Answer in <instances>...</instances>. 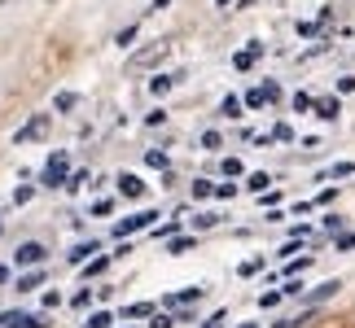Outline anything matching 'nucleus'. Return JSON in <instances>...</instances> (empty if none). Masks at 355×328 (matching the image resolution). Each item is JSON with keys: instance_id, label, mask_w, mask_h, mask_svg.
Wrapping results in <instances>:
<instances>
[{"instance_id": "obj_1", "label": "nucleus", "mask_w": 355, "mask_h": 328, "mask_svg": "<svg viewBox=\"0 0 355 328\" xmlns=\"http://www.w3.org/2000/svg\"><path fill=\"white\" fill-rule=\"evenodd\" d=\"M158 219V210H141V215H128L123 224H114V237L123 241V237H132V232H141V228H149Z\"/></svg>"}, {"instance_id": "obj_2", "label": "nucleus", "mask_w": 355, "mask_h": 328, "mask_svg": "<svg viewBox=\"0 0 355 328\" xmlns=\"http://www.w3.org/2000/svg\"><path fill=\"white\" fill-rule=\"evenodd\" d=\"M49 114H35L31 122H26V127H18V131H13V140H18V145H26V140H40V136H44L49 131Z\"/></svg>"}, {"instance_id": "obj_3", "label": "nucleus", "mask_w": 355, "mask_h": 328, "mask_svg": "<svg viewBox=\"0 0 355 328\" xmlns=\"http://www.w3.org/2000/svg\"><path fill=\"white\" fill-rule=\"evenodd\" d=\"M44 245H40V241H26V245H18V254H13V258H18V267H40V263H44Z\"/></svg>"}, {"instance_id": "obj_4", "label": "nucleus", "mask_w": 355, "mask_h": 328, "mask_svg": "<svg viewBox=\"0 0 355 328\" xmlns=\"http://www.w3.org/2000/svg\"><path fill=\"white\" fill-rule=\"evenodd\" d=\"M40 180H44V188H58V184H66V154H58L44 167V175H40Z\"/></svg>"}, {"instance_id": "obj_5", "label": "nucleus", "mask_w": 355, "mask_h": 328, "mask_svg": "<svg viewBox=\"0 0 355 328\" xmlns=\"http://www.w3.org/2000/svg\"><path fill=\"white\" fill-rule=\"evenodd\" d=\"M162 53H167V44H149V48H141V53H132V66H149V62H158Z\"/></svg>"}, {"instance_id": "obj_6", "label": "nucleus", "mask_w": 355, "mask_h": 328, "mask_svg": "<svg viewBox=\"0 0 355 328\" xmlns=\"http://www.w3.org/2000/svg\"><path fill=\"white\" fill-rule=\"evenodd\" d=\"M119 193H123V197H141V193H145L141 175H119Z\"/></svg>"}, {"instance_id": "obj_7", "label": "nucleus", "mask_w": 355, "mask_h": 328, "mask_svg": "<svg viewBox=\"0 0 355 328\" xmlns=\"http://www.w3.org/2000/svg\"><path fill=\"white\" fill-rule=\"evenodd\" d=\"M0 328H40L31 316H18V311H5V316H0Z\"/></svg>"}, {"instance_id": "obj_8", "label": "nucleus", "mask_w": 355, "mask_h": 328, "mask_svg": "<svg viewBox=\"0 0 355 328\" xmlns=\"http://www.w3.org/2000/svg\"><path fill=\"white\" fill-rule=\"evenodd\" d=\"M259 53H263V44H250V48H241V53H237V57H233V66H237V71H250V66H254V57H259Z\"/></svg>"}, {"instance_id": "obj_9", "label": "nucleus", "mask_w": 355, "mask_h": 328, "mask_svg": "<svg viewBox=\"0 0 355 328\" xmlns=\"http://www.w3.org/2000/svg\"><path fill=\"white\" fill-rule=\"evenodd\" d=\"M175 79H180V75H154V79H149V92H154V97H162V92H167Z\"/></svg>"}, {"instance_id": "obj_10", "label": "nucleus", "mask_w": 355, "mask_h": 328, "mask_svg": "<svg viewBox=\"0 0 355 328\" xmlns=\"http://www.w3.org/2000/svg\"><path fill=\"white\" fill-rule=\"evenodd\" d=\"M316 114L320 118H338V114H343V105H338L334 97H324V101H316Z\"/></svg>"}, {"instance_id": "obj_11", "label": "nucleus", "mask_w": 355, "mask_h": 328, "mask_svg": "<svg viewBox=\"0 0 355 328\" xmlns=\"http://www.w3.org/2000/svg\"><path fill=\"white\" fill-rule=\"evenodd\" d=\"M167 250H171V254H189V250H193V237H171Z\"/></svg>"}, {"instance_id": "obj_12", "label": "nucleus", "mask_w": 355, "mask_h": 328, "mask_svg": "<svg viewBox=\"0 0 355 328\" xmlns=\"http://www.w3.org/2000/svg\"><path fill=\"white\" fill-rule=\"evenodd\" d=\"M88 254H97V241H88V245H75V250H71V263H84Z\"/></svg>"}, {"instance_id": "obj_13", "label": "nucleus", "mask_w": 355, "mask_h": 328, "mask_svg": "<svg viewBox=\"0 0 355 328\" xmlns=\"http://www.w3.org/2000/svg\"><path fill=\"white\" fill-rule=\"evenodd\" d=\"M123 316H128V320H145V316H154V307H149V302H136V307L123 311Z\"/></svg>"}, {"instance_id": "obj_14", "label": "nucleus", "mask_w": 355, "mask_h": 328, "mask_svg": "<svg viewBox=\"0 0 355 328\" xmlns=\"http://www.w3.org/2000/svg\"><path fill=\"white\" fill-rule=\"evenodd\" d=\"M268 184H272V180H268V175H263V171H254V175H250V180H245V188H250V193H263V188H268Z\"/></svg>"}, {"instance_id": "obj_15", "label": "nucleus", "mask_w": 355, "mask_h": 328, "mask_svg": "<svg viewBox=\"0 0 355 328\" xmlns=\"http://www.w3.org/2000/svg\"><path fill=\"white\" fill-rule=\"evenodd\" d=\"M202 293H207V289H202V284H193V289H180V293H175V298H171V302H198V298H202Z\"/></svg>"}, {"instance_id": "obj_16", "label": "nucleus", "mask_w": 355, "mask_h": 328, "mask_svg": "<svg viewBox=\"0 0 355 328\" xmlns=\"http://www.w3.org/2000/svg\"><path fill=\"white\" fill-rule=\"evenodd\" d=\"M245 105H250V109L268 105V92H263V88H250V92H245Z\"/></svg>"}, {"instance_id": "obj_17", "label": "nucleus", "mask_w": 355, "mask_h": 328, "mask_svg": "<svg viewBox=\"0 0 355 328\" xmlns=\"http://www.w3.org/2000/svg\"><path fill=\"white\" fill-rule=\"evenodd\" d=\"M75 92H58V101H53V109H62V114H66V109H75Z\"/></svg>"}, {"instance_id": "obj_18", "label": "nucleus", "mask_w": 355, "mask_h": 328, "mask_svg": "<svg viewBox=\"0 0 355 328\" xmlns=\"http://www.w3.org/2000/svg\"><path fill=\"white\" fill-rule=\"evenodd\" d=\"M338 289H343V284H338V280H324V284H320V289H316V293H311V298H316V302H320V298H334Z\"/></svg>"}, {"instance_id": "obj_19", "label": "nucleus", "mask_w": 355, "mask_h": 328, "mask_svg": "<svg viewBox=\"0 0 355 328\" xmlns=\"http://www.w3.org/2000/svg\"><path fill=\"white\" fill-rule=\"evenodd\" d=\"M145 162H149V167H167V154H162V149H149V154H145Z\"/></svg>"}, {"instance_id": "obj_20", "label": "nucleus", "mask_w": 355, "mask_h": 328, "mask_svg": "<svg viewBox=\"0 0 355 328\" xmlns=\"http://www.w3.org/2000/svg\"><path fill=\"white\" fill-rule=\"evenodd\" d=\"M105 267H110V254H101V258H92V263H88V276H101V271Z\"/></svg>"}, {"instance_id": "obj_21", "label": "nucleus", "mask_w": 355, "mask_h": 328, "mask_svg": "<svg viewBox=\"0 0 355 328\" xmlns=\"http://www.w3.org/2000/svg\"><path fill=\"white\" fill-rule=\"evenodd\" d=\"M220 109H224L228 118H237V114H241V101H237V97H224V105H220Z\"/></svg>"}, {"instance_id": "obj_22", "label": "nucleus", "mask_w": 355, "mask_h": 328, "mask_svg": "<svg viewBox=\"0 0 355 328\" xmlns=\"http://www.w3.org/2000/svg\"><path fill=\"white\" fill-rule=\"evenodd\" d=\"M40 284V271H31V276H18V293H26V289H35Z\"/></svg>"}, {"instance_id": "obj_23", "label": "nucleus", "mask_w": 355, "mask_h": 328, "mask_svg": "<svg viewBox=\"0 0 355 328\" xmlns=\"http://www.w3.org/2000/svg\"><path fill=\"white\" fill-rule=\"evenodd\" d=\"M215 193V184H207V180H193V197H211Z\"/></svg>"}, {"instance_id": "obj_24", "label": "nucleus", "mask_w": 355, "mask_h": 328, "mask_svg": "<svg viewBox=\"0 0 355 328\" xmlns=\"http://www.w3.org/2000/svg\"><path fill=\"white\" fill-rule=\"evenodd\" d=\"M84 328H110V316H105V311H97V316H92Z\"/></svg>"}, {"instance_id": "obj_25", "label": "nucleus", "mask_w": 355, "mask_h": 328, "mask_svg": "<svg viewBox=\"0 0 355 328\" xmlns=\"http://www.w3.org/2000/svg\"><path fill=\"white\" fill-rule=\"evenodd\" d=\"M132 39H136V26H123V31H119V39H114V44L123 48V44H132Z\"/></svg>"}, {"instance_id": "obj_26", "label": "nucleus", "mask_w": 355, "mask_h": 328, "mask_svg": "<svg viewBox=\"0 0 355 328\" xmlns=\"http://www.w3.org/2000/svg\"><path fill=\"white\" fill-rule=\"evenodd\" d=\"M224 140H220V131H207V136H202V149H220Z\"/></svg>"}, {"instance_id": "obj_27", "label": "nucleus", "mask_w": 355, "mask_h": 328, "mask_svg": "<svg viewBox=\"0 0 355 328\" xmlns=\"http://www.w3.org/2000/svg\"><path fill=\"white\" fill-rule=\"evenodd\" d=\"M294 109H316V101H311L307 92H298V97H294Z\"/></svg>"}, {"instance_id": "obj_28", "label": "nucleus", "mask_w": 355, "mask_h": 328, "mask_svg": "<svg viewBox=\"0 0 355 328\" xmlns=\"http://www.w3.org/2000/svg\"><path fill=\"white\" fill-rule=\"evenodd\" d=\"M259 267H263V258H250V263H241V276H254Z\"/></svg>"}, {"instance_id": "obj_29", "label": "nucleus", "mask_w": 355, "mask_h": 328, "mask_svg": "<svg viewBox=\"0 0 355 328\" xmlns=\"http://www.w3.org/2000/svg\"><path fill=\"white\" fill-rule=\"evenodd\" d=\"M224 175H241V162L237 158H224Z\"/></svg>"}, {"instance_id": "obj_30", "label": "nucleus", "mask_w": 355, "mask_h": 328, "mask_svg": "<svg viewBox=\"0 0 355 328\" xmlns=\"http://www.w3.org/2000/svg\"><path fill=\"white\" fill-rule=\"evenodd\" d=\"M338 250H355V232H347V237H338Z\"/></svg>"}, {"instance_id": "obj_31", "label": "nucleus", "mask_w": 355, "mask_h": 328, "mask_svg": "<svg viewBox=\"0 0 355 328\" xmlns=\"http://www.w3.org/2000/svg\"><path fill=\"white\" fill-rule=\"evenodd\" d=\"M171 324H175L171 316H154V324H149V328H171Z\"/></svg>"}, {"instance_id": "obj_32", "label": "nucleus", "mask_w": 355, "mask_h": 328, "mask_svg": "<svg viewBox=\"0 0 355 328\" xmlns=\"http://www.w3.org/2000/svg\"><path fill=\"white\" fill-rule=\"evenodd\" d=\"M220 324H224V311H215V316H211L207 324H202V328H220Z\"/></svg>"}, {"instance_id": "obj_33", "label": "nucleus", "mask_w": 355, "mask_h": 328, "mask_svg": "<svg viewBox=\"0 0 355 328\" xmlns=\"http://www.w3.org/2000/svg\"><path fill=\"white\" fill-rule=\"evenodd\" d=\"M9 280V267H0V284H5Z\"/></svg>"}, {"instance_id": "obj_34", "label": "nucleus", "mask_w": 355, "mask_h": 328, "mask_svg": "<svg viewBox=\"0 0 355 328\" xmlns=\"http://www.w3.org/2000/svg\"><path fill=\"white\" fill-rule=\"evenodd\" d=\"M228 5H233V0H220V9H228Z\"/></svg>"}]
</instances>
